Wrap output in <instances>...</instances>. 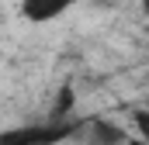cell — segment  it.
Listing matches in <instances>:
<instances>
[{
	"mask_svg": "<svg viewBox=\"0 0 149 145\" xmlns=\"http://www.w3.org/2000/svg\"><path fill=\"white\" fill-rule=\"evenodd\" d=\"M132 124L139 128V138L149 142V110H135V114H132Z\"/></svg>",
	"mask_w": 149,
	"mask_h": 145,
	"instance_id": "5b68a950",
	"label": "cell"
},
{
	"mask_svg": "<svg viewBox=\"0 0 149 145\" xmlns=\"http://www.w3.org/2000/svg\"><path fill=\"white\" fill-rule=\"evenodd\" d=\"M125 145H149V142H142V138H128Z\"/></svg>",
	"mask_w": 149,
	"mask_h": 145,
	"instance_id": "52a82bcc",
	"label": "cell"
},
{
	"mask_svg": "<svg viewBox=\"0 0 149 145\" xmlns=\"http://www.w3.org/2000/svg\"><path fill=\"white\" fill-rule=\"evenodd\" d=\"M142 10H146V14H149V0H142Z\"/></svg>",
	"mask_w": 149,
	"mask_h": 145,
	"instance_id": "ba28073f",
	"label": "cell"
},
{
	"mask_svg": "<svg viewBox=\"0 0 149 145\" xmlns=\"http://www.w3.org/2000/svg\"><path fill=\"white\" fill-rule=\"evenodd\" d=\"M87 124L66 117V121H45V124H17V128H3L0 145H59L73 138L76 131H83Z\"/></svg>",
	"mask_w": 149,
	"mask_h": 145,
	"instance_id": "6da1fadb",
	"label": "cell"
},
{
	"mask_svg": "<svg viewBox=\"0 0 149 145\" xmlns=\"http://www.w3.org/2000/svg\"><path fill=\"white\" fill-rule=\"evenodd\" d=\"M76 0H21V17L28 21V24H49V21H56V17H63L70 7H73Z\"/></svg>",
	"mask_w": 149,
	"mask_h": 145,
	"instance_id": "7a4b0ae2",
	"label": "cell"
},
{
	"mask_svg": "<svg viewBox=\"0 0 149 145\" xmlns=\"http://www.w3.org/2000/svg\"><path fill=\"white\" fill-rule=\"evenodd\" d=\"M73 107H76V90L70 86V83H63V86L56 90V100H52L49 121H66V117H73Z\"/></svg>",
	"mask_w": 149,
	"mask_h": 145,
	"instance_id": "277c9868",
	"label": "cell"
},
{
	"mask_svg": "<svg viewBox=\"0 0 149 145\" xmlns=\"http://www.w3.org/2000/svg\"><path fill=\"white\" fill-rule=\"evenodd\" d=\"M97 7H111V3H118V0H94Z\"/></svg>",
	"mask_w": 149,
	"mask_h": 145,
	"instance_id": "8992f818",
	"label": "cell"
},
{
	"mask_svg": "<svg viewBox=\"0 0 149 145\" xmlns=\"http://www.w3.org/2000/svg\"><path fill=\"white\" fill-rule=\"evenodd\" d=\"M83 131H87V145H125V142H128L125 128L114 124V121H104V117L90 121Z\"/></svg>",
	"mask_w": 149,
	"mask_h": 145,
	"instance_id": "3957f363",
	"label": "cell"
}]
</instances>
